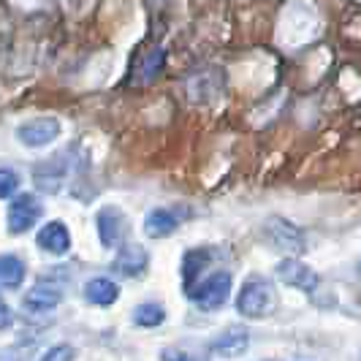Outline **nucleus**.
<instances>
[{"instance_id": "423d86ee", "label": "nucleus", "mask_w": 361, "mask_h": 361, "mask_svg": "<svg viewBox=\"0 0 361 361\" xmlns=\"http://www.w3.org/2000/svg\"><path fill=\"white\" fill-rule=\"evenodd\" d=\"M277 274H280V280L290 286V288H299L305 290V293H312V290L318 288V274L310 269L307 264H302V261H296V258H283L280 264H277Z\"/></svg>"}, {"instance_id": "f03ea898", "label": "nucleus", "mask_w": 361, "mask_h": 361, "mask_svg": "<svg viewBox=\"0 0 361 361\" xmlns=\"http://www.w3.org/2000/svg\"><path fill=\"white\" fill-rule=\"evenodd\" d=\"M188 293L201 310H207V312L220 310L231 296V274L228 271H212L207 280H201L199 286H193Z\"/></svg>"}, {"instance_id": "6ab92c4d", "label": "nucleus", "mask_w": 361, "mask_h": 361, "mask_svg": "<svg viewBox=\"0 0 361 361\" xmlns=\"http://www.w3.org/2000/svg\"><path fill=\"white\" fill-rule=\"evenodd\" d=\"M73 356H76V353H73L71 345H54V348H49L38 361H73Z\"/></svg>"}, {"instance_id": "20e7f679", "label": "nucleus", "mask_w": 361, "mask_h": 361, "mask_svg": "<svg viewBox=\"0 0 361 361\" xmlns=\"http://www.w3.org/2000/svg\"><path fill=\"white\" fill-rule=\"evenodd\" d=\"M95 223H98L101 245L109 247V250H111V247H120V242L126 239V231H128V217L123 215V209H117V207H104V209H98Z\"/></svg>"}, {"instance_id": "4468645a", "label": "nucleus", "mask_w": 361, "mask_h": 361, "mask_svg": "<svg viewBox=\"0 0 361 361\" xmlns=\"http://www.w3.org/2000/svg\"><path fill=\"white\" fill-rule=\"evenodd\" d=\"M166 321V310L158 302H142L139 307L133 310V324L142 329H155Z\"/></svg>"}, {"instance_id": "9b49d317", "label": "nucleus", "mask_w": 361, "mask_h": 361, "mask_svg": "<svg viewBox=\"0 0 361 361\" xmlns=\"http://www.w3.org/2000/svg\"><path fill=\"white\" fill-rule=\"evenodd\" d=\"M182 226V215L177 209H152L145 217V228L149 236L163 239V236H171Z\"/></svg>"}, {"instance_id": "39448f33", "label": "nucleus", "mask_w": 361, "mask_h": 361, "mask_svg": "<svg viewBox=\"0 0 361 361\" xmlns=\"http://www.w3.org/2000/svg\"><path fill=\"white\" fill-rule=\"evenodd\" d=\"M60 302H63V286H60V283H52V280H38L36 286L25 293V299H22L25 310L38 312V315L54 310Z\"/></svg>"}, {"instance_id": "f3484780", "label": "nucleus", "mask_w": 361, "mask_h": 361, "mask_svg": "<svg viewBox=\"0 0 361 361\" xmlns=\"http://www.w3.org/2000/svg\"><path fill=\"white\" fill-rule=\"evenodd\" d=\"M19 190V174L11 169H0V199H8Z\"/></svg>"}, {"instance_id": "a211bd4d", "label": "nucleus", "mask_w": 361, "mask_h": 361, "mask_svg": "<svg viewBox=\"0 0 361 361\" xmlns=\"http://www.w3.org/2000/svg\"><path fill=\"white\" fill-rule=\"evenodd\" d=\"M163 361H207L201 353H193L188 348H163L161 350Z\"/></svg>"}, {"instance_id": "412c9836", "label": "nucleus", "mask_w": 361, "mask_h": 361, "mask_svg": "<svg viewBox=\"0 0 361 361\" xmlns=\"http://www.w3.org/2000/svg\"><path fill=\"white\" fill-rule=\"evenodd\" d=\"M359 269H361V264H359Z\"/></svg>"}, {"instance_id": "2eb2a0df", "label": "nucleus", "mask_w": 361, "mask_h": 361, "mask_svg": "<svg viewBox=\"0 0 361 361\" xmlns=\"http://www.w3.org/2000/svg\"><path fill=\"white\" fill-rule=\"evenodd\" d=\"M163 68V52L161 49H152L149 54V60H142V57H136V63H133V79L136 82H152Z\"/></svg>"}, {"instance_id": "f257e3e1", "label": "nucleus", "mask_w": 361, "mask_h": 361, "mask_svg": "<svg viewBox=\"0 0 361 361\" xmlns=\"http://www.w3.org/2000/svg\"><path fill=\"white\" fill-rule=\"evenodd\" d=\"M277 305V296H274V286H271L267 277H247L242 283V288L236 293V310L239 315L245 318H267L271 310Z\"/></svg>"}, {"instance_id": "1a4fd4ad", "label": "nucleus", "mask_w": 361, "mask_h": 361, "mask_svg": "<svg viewBox=\"0 0 361 361\" xmlns=\"http://www.w3.org/2000/svg\"><path fill=\"white\" fill-rule=\"evenodd\" d=\"M147 267H149V255L142 245H123L114 264H111V269L123 277H142Z\"/></svg>"}, {"instance_id": "aec40b11", "label": "nucleus", "mask_w": 361, "mask_h": 361, "mask_svg": "<svg viewBox=\"0 0 361 361\" xmlns=\"http://www.w3.org/2000/svg\"><path fill=\"white\" fill-rule=\"evenodd\" d=\"M14 324V315H11V307L6 305V299L0 296V331L3 329H8V326Z\"/></svg>"}, {"instance_id": "4be33fe9", "label": "nucleus", "mask_w": 361, "mask_h": 361, "mask_svg": "<svg viewBox=\"0 0 361 361\" xmlns=\"http://www.w3.org/2000/svg\"><path fill=\"white\" fill-rule=\"evenodd\" d=\"M359 361H361V359H359Z\"/></svg>"}, {"instance_id": "0eeeda50", "label": "nucleus", "mask_w": 361, "mask_h": 361, "mask_svg": "<svg viewBox=\"0 0 361 361\" xmlns=\"http://www.w3.org/2000/svg\"><path fill=\"white\" fill-rule=\"evenodd\" d=\"M36 245L44 253L63 255L71 250V231L63 220H49L47 226H41L36 234Z\"/></svg>"}, {"instance_id": "6e6552de", "label": "nucleus", "mask_w": 361, "mask_h": 361, "mask_svg": "<svg viewBox=\"0 0 361 361\" xmlns=\"http://www.w3.org/2000/svg\"><path fill=\"white\" fill-rule=\"evenodd\" d=\"M60 136V123L54 117H38L17 130V139L25 147H44Z\"/></svg>"}, {"instance_id": "ddd939ff", "label": "nucleus", "mask_w": 361, "mask_h": 361, "mask_svg": "<svg viewBox=\"0 0 361 361\" xmlns=\"http://www.w3.org/2000/svg\"><path fill=\"white\" fill-rule=\"evenodd\" d=\"M25 280V264L17 255H0V288H19Z\"/></svg>"}, {"instance_id": "f8f14e48", "label": "nucleus", "mask_w": 361, "mask_h": 361, "mask_svg": "<svg viewBox=\"0 0 361 361\" xmlns=\"http://www.w3.org/2000/svg\"><path fill=\"white\" fill-rule=\"evenodd\" d=\"M85 296H87V302H90V305L109 307V305H114V302H117L120 288H117V283H114V280H106V277H92L90 283H87V288H85Z\"/></svg>"}, {"instance_id": "9d476101", "label": "nucleus", "mask_w": 361, "mask_h": 361, "mask_svg": "<svg viewBox=\"0 0 361 361\" xmlns=\"http://www.w3.org/2000/svg\"><path fill=\"white\" fill-rule=\"evenodd\" d=\"M247 345H250V334H247V329H245V326H228L226 331H220V334L215 337L212 350H215L217 356L236 359V356H242V353L247 350Z\"/></svg>"}, {"instance_id": "7ed1b4c3", "label": "nucleus", "mask_w": 361, "mask_h": 361, "mask_svg": "<svg viewBox=\"0 0 361 361\" xmlns=\"http://www.w3.org/2000/svg\"><path fill=\"white\" fill-rule=\"evenodd\" d=\"M41 212H44V207H41V199H38V196H33V193H19V199L11 201L8 215H6L8 231H11V234H25V231H30L38 223Z\"/></svg>"}, {"instance_id": "dca6fc26", "label": "nucleus", "mask_w": 361, "mask_h": 361, "mask_svg": "<svg viewBox=\"0 0 361 361\" xmlns=\"http://www.w3.org/2000/svg\"><path fill=\"white\" fill-rule=\"evenodd\" d=\"M209 264V253L207 250H190L185 255V264H182V274H185V286H190V280L196 283L199 280L201 269Z\"/></svg>"}]
</instances>
